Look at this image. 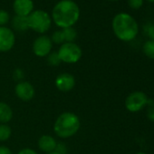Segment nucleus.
Masks as SVG:
<instances>
[{
	"instance_id": "f257e3e1",
	"label": "nucleus",
	"mask_w": 154,
	"mask_h": 154,
	"mask_svg": "<svg viewBox=\"0 0 154 154\" xmlns=\"http://www.w3.org/2000/svg\"><path fill=\"white\" fill-rule=\"evenodd\" d=\"M52 17L55 25L61 28L72 27L80 17V9L72 0H61L54 8Z\"/></svg>"
},
{
	"instance_id": "f03ea898",
	"label": "nucleus",
	"mask_w": 154,
	"mask_h": 154,
	"mask_svg": "<svg viewBox=\"0 0 154 154\" xmlns=\"http://www.w3.org/2000/svg\"><path fill=\"white\" fill-rule=\"evenodd\" d=\"M112 30L120 40L129 42L133 40L138 35L139 26L131 16L126 13H120L112 20Z\"/></svg>"
},
{
	"instance_id": "7ed1b4c3",
	"label": "nucleus",
	"mask_w": 154,
	"mask_h": 154,
	"mask_svg": "<svg viewBox=\"0 0 154 154\" xmlns=\"http://www.w3.org/2000/svg\"><path fill=\"white\" fill-rule=\"evenodd\" d=\"M81 127V121L79 117L73 112H65L60 114L54 122V131L55 134L62 138L66 139L75 135Z\"/></svg>"
},
{
	"instance_id": "20e7f679",
	"label": "nucleus",
	"mask_w": 154,
	"mask_h": 154,
	"mask_svg": "<svg viewBox=\"0 0 154 154\" xmlns=\"http://www.w3.org/2000/svg\"><path fill=\"white\" fill-rule=\"evenodd\" d=\"M27 21L29 28L39 34L47 32L50 29L52 24V19L49 14L40 9L33 11L27 17Z\"/></svg>"
},
{
	"instance_id": "39448f33",
	"label": "nucleus",
	"mask_w": 154,
	"mask_h": 154,
	"mask_svg": "<svg viewBox=\"0 0 154 154\" xmlns=\"http://www.w3.org/2000/svg\"><path fill=\"white\" fill-rule=\"evenodd\" d=\"M57 53L61 62L66 63H75L83 55L81 47L74 43H63L61 45Z\"/></svg>"
},
{
	"instance_id": "423d86ee",
	"label": "nucleus",
	"mask_w": 154,
	"mask_h": 154,
	"mask_svg": "<svg viewBox=\"0 0 154 154\" xmlns=\"http://www.w3.org/2000/svg\"><path fill=\"white\" fill-rule=\"evenodd\" d=\"M147 95L140 91L130 94L125 100V107L131 112H138L148 103Z\"/></svg>"
},
{
	"instance_id": "0eeeda50",
	"label": "nucleus",
	"mask_w": 154,
	"mask_h": 154,
	"mask_svg": "<svg viewBox=\"0 0 154 154\" xmlns=\"http://www.w3.org/2000/svg\"><path fill=\"white\" fill-rule=\"evenodd\" d=\"M53 47V43L50 37L47 35H41L37 37L33 44V52L38 57L47 56Z\"/></svg>"
},
{
	"instance_id": "6e6552de",
	"label": "nucleus",
	"mask_w": 154,
	"mask_h": 154,
	"mask_svg": "<svg viewBox=\"0 0 154 154\" xmlns=\"http://www.w3.org/2000/svg\"><path fill=\"white\" fill-rule=\"evenodd\" d=\"M16 43L14 32L6 26H0V52L6 53L10 51Z\"/></svg>"
},
{
	"instance_id": "1a4fd4ad",
	"label": "nucleus",
	"mask_w": 154,
	"mask_h": 154,
	"mask_svg": "<svg viewBox=\"0 0 154 154\" xmlns=\"http://www.w3.org/2000/svg\"><path fill=\"white\" fill-rule=\"evenodd\" d=\"M15 93L17 98L24 102H29L31 101L35 94V87L28 82L22 81L17 83V85L15 87Z\"/></svg>"
},
{
	"instance_id": "9d476101",
	"label": "nucleus",
	"mask_w": 154,
	"mask_h": 154,
	"mask_svg": "<svg viewBox=\"0 0 154 154\" xmlns=\"http://www.w3.org/2000/svg\"><path fill=\"white\" fill-rule=\"evenodd\" d=\"M55 86L61 92H70L75 86L74 76L69 72L60 73L55 79Z\"/></svg>"
},
{
	"instance_id": "9b49d317",
	"label": "nucleus",
	"mask_w": 154,
	"mask_h": 154,
	"mask_svg": "<svg viewBox=\"0 0 154 154\" xmlns=\"http://www.w3.org/2000/svg\"><path fill=\"white\" fill-rule=\"evenodd\" d=\"M13 8L17 16L28 17L34 9V3L32 0H15Z\"/></svg>"
},
{
	"instance_id": "f8f14e48",
	"label": "nucleus",
	"mask_w": 154,
	"mask_h": 154,
	"mask_svg": "<svg viewBox=\"0 0 154 154\" xmlns=\"http://www.w3.org/2000/svg\"><path fill=\"white\" fill-rule=\"evenodd\" d=\"M56 145H57V141L51 135H43L38 140L39 149L45 153L54 151L56 148Z\"/></svg>"
},
{
	"instance_id": "ddd939ff",
	"label": "nucleus",
	"mask_w": 154,
	"mask_h": 154,
	"mask_svg": "<svg viewBox=\"0 0 154 154\" xmlns=\"http://www.w3.org/2000/svg\"><path fill=\"white\" fill-rule=\"evenodd\" d=\"M12 118L13 111L11 107L4 102H0V124H7Z\"/></svg>"
},
{
	"instance_id": "4468645a",
	"label": "nucleus",
	"mask_w": 154,
	"mask_h": 154,
	"mask_svg": "<svg viewBox=\"0 0 154 154\" xmlns=\"http://www.w3.org/2000/svg\"><path fill=\"white\" fill-rule=\"evenodd\" d=\"M12 26L17 32L26 31L29 28L27 17H19V16L14 17V18L12 19Z\"/></svg>"
},
{
	"instance_id": "2eb2a0df",
	"label": "nucleus",
	"mask_w": 154,
	"mask_h": 154,
	"mask_svg": "<svg viewBox=\"0 0 154 154\" xmlns=\"http://www.w3.org/2000/svg\"><path fill=\"white\" fill-rule=\"evenodd\" d=\"M62 31H63V36H64L65 43H73V41L77 37L76 30L72 26V27L63 28Z\"/></svg>"
},
{
	"instance_id": "dca6fc26",
	"label": "nucleus",
	"mask_w": 154,
	"mask_h": 154,
	"mask_svg": "<svg viewBox=\"0 0 154 154\" xmlns=\"http://www.w3.org/2000/svg\"><path fill=\"white\" fill-rule=\"evenodd\" d=\"M12 134V130L8 124H0V141L8 140Z\"/></svg>"
},
{
	"instance_id": "f3484780",
	"label": "nucleus",
	"mask_w": 154,
	"mask_h": 154,
	"mask_svg": "<svg viewBox=\"0 0 154 154\" xmlns=\"http://www.w3.org/2000/svg\"><path fill=\"white\" fill-rule=\"evenodd\" d=\"M143 53L144 54L149 57V59L154 60V40H149L147 41L143 45Z\"/></svg>"
},
{
	"instance_id": "a211bd4d",
	"label": "nucleus",
	"mask_w": 154,
	"mask_h": 154,
	"mask_svg": "<svg viewBox=\"0 0 154 154\" xmlns=\"http://www.w3.org/2000/svg\"><path fill=\"white\" fill-rule=\"evenodd\" d=\"M47 63L51 66H57L61 63L60 57L57 52H51L47 55Z\"/></svg>"
},
{
	"instance_id": "6ab92c4d",
	"label": "nucleus",
	"mask_w": 154,
	"mask_h": 154,
	"mask_svg": "<svg viewBox=\"0 0 154 154\" xmlns=\"http://www.w3.org/2000/svg\"><path fill=\"white\" fill-rule=\"evenodd\" d=\"M51 40H52V43L54 42V44H57V45H63V43H65L63 31L62 30H58V31L54 32Z\"/></svg>"
},
{
	"instance_id": "aec40b11",
	"label": "nucleus",
	"mask_w": 154,
	"mask_h": 154,
	"mask_svg": "<svg viewBox=\"0 0 154 154\" xmlns=\"http://www.w3.org/2000/svg\"><path fill=\"white\" fill-rule=\"evenodd\" d=\"M146 106H148L146 112L148 119L151 122H154V102L152 100H149Z\"/></svg>"
},
{
	"instance_id": "412c9836",
	"label": "nucleus",
	"mask_w": 154,
	"mask_h": 154,
	"mask_svg": "<svg viewBox=\"0 0 154 154\" xmlns=\"http://www.w3.org/2000/svg\"><path fill=\"white\" fill-rule=\"evenodd\" d=\"M9 21V14L6 10H0V26H4Z\"/></svg>"
},
{
	"instance_id": "4be33fe9",
	"label": "nucleus",
	"mask_w": 154,
	"mask_h": 154,
	"mask_svg": "<svg viewBox=\"0 0 154 154\" xmlns=\"http://www.w3.org/2000/svg\"><path fill=\"white\" fill-rule=\"evenodd\" d=\"M128 5L132 9H139L143 5V0H128Z\"/></svg>"
},
{
	"instance_id": "5701e85b",
	"label": "nucleus",
	"mask_w": 154,
	"mask_h": 154,
	"mask_svg": "<svg viewBox=\"0 0 154 154\" xmlns=\"http://www.w3.org/2000/svg\"><path fill=\"white\" fill-rule=\"evenodd\" d=\"M14 79L16 81H17L18 83L19 82H22L24 77H25V74H24V72L21 70V69H16L15 72H14Z\"/></svg>"
},
{
	"instance_id": "b1692460",
	"label": "nucleus",
	"mask_w": 154,
	"mask_h": 154,
	"mask_svg": "<svg viewBox=\"0 0 154 154\" xmlns=\"http://www.w3.org/2000/svg\"><path fill=\"white\" fill-rule=\"evenodd\" d=\"M54 150H55L56 152L60 153V154H66V152H67V149H66L65 145H64L63 142H59V143H57L56 148H55V149H54Z\"/></svg>"
},
{
	"instance_id": "393cba45",
	"label": "nucleus",
	"mask_w": 154,
	"mask_h": 154,
	"mask_svg": "<svg viewBox=\"0 0 154 154\" xmlns=\"http://www.w3.org/2000/svg\"><path fill=\"white\" fill-rule=\"evenodd\" d=\"M17 154H37V152L33 149H29V148H26L21 149Z\"/></svg>"
},
{
	"instance_id": "a878e982",
	"label": "nucleus",
	"mask_w": 154,
	"mask_h": 154,
	"mask_svg": "<svg viewBox=\"0 0 154 154\" xmlns=\"http://www.w3.org/2000/svg\"><path fill=\"white\" fill-rule=\"evenodd\" d=\"M0 154H13L11 149L6 146H0Z\"/></svg>"
},
{
	"instance_id": "bb28decb",
	"label": "nucleus",
	"mask_w": 154,
	"mask_h": 154,
	"mask_svg": "<svg viewBox=\"0 0 154 154\" xmlns=\"http://www.w3.org/2000/svg\"><path fill=\"white\" fill-rule=\"evenodd\" d=\"M148 35L150 37V40H154V25H152L149 27Z\"/></svg>"
},
{
	"instance_id": "cd10ccee",
	"label": "nucleus",
	"mask_w": 154,
	"mask_h": 154,
	"mask_svg": "<svg viewBox=\"0 0 154 154\" xmlns=\"http://www.w3.org/2000/svg\"><path fill=\"white\" fill-rule=\"evenodd\" d=\"M45 154H60V153H58L55 150H54V151H51V152H48V153H45Z\"/></svg>"
},
{
	"instance_id": "c85d7f7f",
	"label": "nucleus",
	"mask_w": 154,
	"mask_h": 154,
	"mask_svg": "<svg viewBox=\"0 0 154 154\" xmlns=\"http://www.w3.org/2000/svg\"><path fill=\"white\" fill-rule=\"evenodd\" d=\"M136 154H147V153H145V152H142V151H140V152H138V153H136Z\"/></svg>"
},
{
	"instance_id": "c756f323",
	"label": "nucleus",
	"mask_w": 154,
	"mask_h": 154,
	"mask_svg": "<svg viewBox=\"0 0 154 154\" xmlns=\"http://www.w3.org/2000/svg\"><path fill=\"white\" fill-rule=\"evenodd\" d=\"M108 1H118V0H108Z\"/></svg>"
},
{
	"instance_id": "7c9ffc66",
	"label": "nucleus",
	"mask_w": 154,
	"mask_h": 154,
	"mask_svg": "<svg viewBox=\"0 0 154 154\" xmlns=\"http://www.w3.org/2000/svg\"><path fill=\"white\" fill-rule=\"evenodd\" d=\"M149 1H150V2H154V0H149Z\"/></svg>"
}]
</instances>
